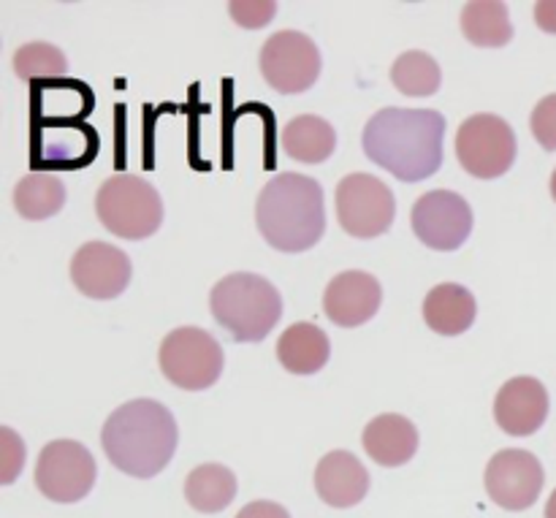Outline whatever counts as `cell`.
I'll return each mask as SVG.
<instances>
[{
	"instance_id": "cell-1",
	"label": "cell",
	"mask_w": 556,
	"mask_h": 518,
	"mask_svg": "<svg viewBox=\"0 0 556 518\" xmlns=\"http://www.w3.org/2000/svg\"><path fill=\"white\" fill-rule=\"evenodd\" d=\"M445 117L434 109H380L364 125V155L400 182H424L443 166Z\"/></svg>"
},
{
	"instance_id": "cell-2",
	"label": "cell",
	"mask_w": 556,
	"mask_h": 518,
	"mask_svg": "<svg viewBox=\"0 0 556 518\" xmlns=\"http://www.w3.org/2000/svg\"><path fill=\"white\" fill-rule=\"evenodd\" d=\"M177 421L155 400H134L112 413L103 424L101 445L106 459L130 478H155L177 451Z\"/></svg>"
},
{
	"instance_id": "cell-3",
	"label": "cell",
	"mask_w": 556,
	"mask_h": 518,
	"mask_svg": "<svg viewBox=\"0 0 556 518\" xmlns=\"http://www.w3.org/2000/svg\"><path fill=\"white\" fill-rule=\"evenodd\" d=\"M255 226L280 253H304L326 233L324 188L304 174H277L255 201Z\"/></svg>"
},
{
	"instance_id": "cell-4",
	"label": "cell",
	"mask_w": 556,
	"mask_h": 518,
	"mask_svg": "<svg viewBox=\"0 0 556 518\" xmlns=\"http://www.w3.org/2000/svg\"><path fill=\"white\" fill-rule=\"evenodd\" d=\"M210 309L231 340L261 342L282 318V299L266 277L233 271L212 288Z\"/></svg>"
},
{
	"instance_id": "cell-5",
	"label": "cell",
	"mask_w": 556,
	"mask_h": 518,
	"mask_svg": "<svg viewBox=\"0 0 556 518\" xmlns=\"http://www.w3.org/2000/svg\"><path fill=\"white\" fill-rule=\"evenodd\" d=\"M96 215L114 237L141 242L161 228L163 201L147 179L136 174H114L98 188Z\"/></svg>"
},
{
	"instance_id": "cell-6",
	"label": "cell",
	"mask_w": 556,
	"mask_h": 518,
	"mask_svg": "<svg viewBox=\"0 0 556 518\" xmlns=\"http://www.w3.org/2000/svg\"><path fill=\"white\" fill-rule=\"evenodd\" d=\"M157 364L168 383L177 389L204 391L223 375V348L210 331L182 326L166 334Z\"/></svg>"
},
{
	"instance_id": "cell-7",
	"label": "cell",
	"mask_w": 556,
	"mask_h": 518,
	"mask_svg": "<svg viewBox=\"0 0 556 518\" xmlns=\"http://www.w3.org/2000/svg\"><path fill=\"white\" fill-rule=\"evenodd\" d=\"M516 150L514 128L497 114H472L456 134V157L478 179H497L510 172Z\"/></svg>"
},
{
	"instance_id": "cell-8",
	"label": "cell",
	"mask_w": 556,
	"mask_h": 518,
	"mask_svg": "<svg viewBox=\"0 0 556 518\" xmlns=\"http://www.w3.org/2000/svg\"><path fill=\"white\" fill-rule=\"evenodd\" d=\"M337 217L342 231L356 239H375L391 228L396 199L383 179L372 174H348L337 185Z\"/></svg>"
},
{
	"instance_id": "cell-9",
	"label": "cell",
	"mask_w": 556,
	"mask_h": 518,
	"mask_svg": "<svg viewBox=\"0 0 556 518\" xmlns=\"http://www.w3.org/2000/svg\"><path fill=\"white\" fill-rule=\"evenodd\" d=\"M98 467L90 451L76 440H52L36 462V487L52 503H79L96 487Z\"/></svg>"
},
{
	"instance_id": "cell-10",
	"label": "cell",
	"mask_w": 556,
	"mask_h": 518,
	"mask_svg": "<svg viewBox=\"0 0 556 518\" xmlns=\"http://www.w3.org/2000/svg\"><path fill=\"white\" fill-rule=\"evenodd\" d=\"M320 65L324 60L315 41L299 30L275 33L261 49V74L282 96L307 92L318 81Z\"/></svg>"
},
{
	"instance_id": "cell-11",
	"label": "cell",
	"mask_w": 556,
	"mask_h": 518,
	"mask_svg": "<svg viewBox=\"0 0 556 518\" xmlns=\"http://www.w3.org/2000/svg\"><path fill=\"white\" fill-rule=\"evenodd\" d=\"M410 226L427 248L451 253L470 237L472 210L454 190H429L413 204Z\"/></svg>"
},
{
	"instance_id": "cell-12",
	"label": "cell",
	"mask_w": 556,
	"mask_h": 518,
	"mask_svg": "<svg viewBox=\"0 0 556 518\" xmlns=\"http://www.w3.org/2000/svg\"><path fill=\"white\" fill-rule=\"evenodd\" d=\"M486 492L500 508L527 510L538 503L546 483V472L535 454L521 448L500 451L486 467Z\"/></svg>"
},
{
	"instance_id": "cell-13",
	"label": "cell",
	"mask_w": 556,
	"mask_h": 518,
	"mask_svg": "<svg viewBox=\"0 0 556 518\" xmlns=\"http://www.w3.org/2000/svg\"><path fill=\"white\" fill-rule=\"evenodd\" d=\"M130 258L119 248L106 242H87L71 261V280L90 299H117L128 288Z\"/></svg>"
},
{
	"instance_id": "cell-14",
	"label": "cell",
	"mask_w": 556,
	"mask_h": 518,
	"mask_svg": "<svg viewBox=\"0 0 556 518\" xmlns=\"http://www.w3.org/2000/svg\"><path fill=\"white\" fill-rule=\"evenodd\" d=\"M548 418V391L538 378H510L494 396V421L510 438H530Z\"/></svg>"
},
{
	"instance_id": "cell-15",
	"label": "cell",
	"mask_w": 556,
	"mask_h": 518,
	"mask_svg": "<svg viewBox=\"0 0 556 518\" xmlns=\"http://www.w3.org/2000/svg\"><path fill=\"white\" fill-rule=\"evenodd\" d=\"M380 302H383V288H380L378 277H372L369 271L351 269L337 275L326 286L324 313L331 324L342 326V329H356L375 318Z\"/></svg>"
},
{
	"instance_id": "cell-16",
	"label": "cell",
	"mask_w": 556,
	"mask_h": 518,
	"mask_svg": "<svg viewBox=\"0 0 556 518\" xmlns=\"http://www.w3.org/2000/svg\"><path fill=\"white\" fill-rule=\"evenodd\" d=\"M315 492L331 508H353L369 492L367 467L351 451H331L315 467Z\"/></svg>"
},
{
	"instance_id": "cell-17",
	"label": "cell",
	"mask_w": 556,
	"mask_h": 518,
	"mask_svg": "<svg viewBox=\"0 0 556 518\" xmlns=\"http://www.w3.org/2000/svg\"><path fill=\"white\" fill-rule=\"evenodd\" d=\"M362 443L369 459L378 462L380 467H402L416 456L418 429L413 427L410 418L383 413L364 427Z\"/></svg>"
},
{
	"instance_id": "cell-18",
	"label": "cell",
	"mask_w": 556,
	"mask_h": 518,
	"mask_svg": "<svg viewBox=\"0 0 556 518\" xmlns=\"http://www.w3.org/2000/svg\"><path fill=\"white\" fill-rule=\"evenodd\" d=\"M478 304L476 296L465 286L443 282L432 288L424 299V320L432 331L443 337H459L476 324Z\"/></svg>"
},
{
	"instance_id": "cell-19",
	"label": "cell",
	"mask_w": 556,
	"mask_h": 518,
	"mask_svg": "<svg viewBox=\"0 0 556 518\" xmlns=\"http://www.w3.org/2000/svg\"><path fill=\"white\" fill-rule=\"evenodd\" d=\"M331 356L329 337L315 324H293L277 342V358L291 375H315Z\"/></svg>"
},
{
	"instance_id": "cell-20",
	"label": "cell",
	"mask_w": 556,
	"mask_h": 518,
	"mask_svg": "<svg viewBox=\"0 0 556 518\" xmlns=\"http://www.w3.org/2000/svg\"><path fill=\"white\" fill-rule=\"evenodd\" d=\"M96 134L81 125H60V128H43L36 134V152L33 163L47 166H81L96 155Z\"/></svg>"
},
{
	"instance_id": "cell-21",
	"label": "cell",
	"mask_w": 556,
	"mask_h": 518,
	"mask_svg": "<svg viewBox=\"0 0 556 518\" xmlns=\"http://www.w3.org/2000/svg\"><path fill=\"white\" fill-rule=\"evenodd\" d=\"M337 147V134L331 123L318 114H299L282 130V150L299 163L329 161Z\"/></svg>"
},
{
	"instance_id": "cell-22",
	"label": "cell",
	"mask_w": 556,
	"mask_h": 518,
	"mask_svg": "<svg viewBox=\"0 0 556 518\" xmlns=\"http://www.w3.org/2000/svg\"><path fill=\"white\" fill-rule=\"evenodd\" d=\"M462 33L476 47H505L514 38L508 5L500 3V0H472L462 9Z\"/></svg>"
},
{
	"instance_id": "cell-23",
	"label": "cell",
	"mask_w": 556,
	"mask_h": 518,
	"mask_svg": "<svg viewBox=\"0 0 556 518\" xmlns=\"http://www.w3.org/2000/svg\"><path fill=\"white\" fill-rule=\"evenodd\" d=\"M237 497V478L223 465H201L185 481V500L199 514H220Z\"/></svg>"
},
{
	"instance_id": "cell-24",
	"label": "cell",
	"mask_w": 556,
	"mask_h": 518,
	"mask_svg": "<svg viewBox=\"0 0 556 518\" xmlns=\"http://www.w3.org/2000/svg\"><path fill=\"white\" fill-rule=\"evenodd\" d=\"M63 179L47 172H33L14 188V206L25 220H47L65 206Z\"/></svg>"
},
{
	"instance_id": "cell-25",
	"label": "cell",
	"mask_w": 556,
	"mask_h": 518,
	"mask_svg": "<svg viewBox=\"0 0 556 518\" xmlns=\"http://www.w3.org/2000/svg\"><path fill=\"white\" fill-rule=\"evenodd\" d=\"M391 81H394V87L402 96L429 98L440 90L443 74H440V65L432 54L410 49V52H402L394 60V65H391Z\"/></svg>"
},
{
	"instance_id": "cell-26",
	"label": "cell",
	"mask_w": 556,
	"mask_h": 518,
	"mask_svg": "<svg viewBox=\"0 0 556 518\" xmlns=\"http://www.w3.org/2000/svg\"><path fill=\"white\" fill-rule=\"evenodd\" d=\"M14 74L25 81L63 79L68 74V60L52 43L33 41L14 52Z\"/></svg>"
},
{
	"instance_id": "cell-27",
	"label": "cell",
	"mask_w": 556,
	"mask_h": 518,
	"mask_svg": "<svg viewBox=\"0 0 556 518\" xmlns=\"http://www.w3.org/2000/svg\"><path fill=\"white\" fill-rule=\"evenodd\" d=\"M33 103H36V117H58L68 123V119H76L85 112H90L92 98L79 81H65V85H49L36 90Z\"/></svg>"
},
{
	"instance_id": "cell-28",
	"label": "cell",
	"mask_w": 556,
	"mask_h": 518,
	"mask_svg": "<svg viewBox=\"0 0 556 518\" xmlns=\"http://www.w3.org/2000/svg\"><path fill=\"white\" fill-rule=\"evenodd\" d=\"M530 128L532 136L538 139V144L543 150L554 152L556 150V92L546 96L543 101H538L535 112H532L530 119Z\"/></svg>"
},
{
	"instance_id": "cell-29",
	"label": "cell",
	"mask_w": 556,
	"mask_h": 518,
	"mask_svg": "<svg viewBox=\"0 0 556 518\" xmlns=\"http://www.w3.org/2000/svg\"><path fill=\"white\" fill-rule=\"evenodd\" d=\"M275 11L277 5L271 3V0H233V3H228L231 20L237 22V25L250 27V30H253V27L269 25Z\"/></svg>"
},
{
	"instance_id": "cell-30",
	"label": "cell",
	"mask_w": 556,
	"mask_h": 518,
	"mask_svg": "<svg viewBox=\"0 0 556 518\" xmlns=\"http://www.w3.org/2000/svg\"><path fill=\"white\" fill-rule=\"evenodd\" d=\"M0 440H3V462H0V483L9 487V483L16 481L22 465H25V443L14 434L11 427H0Z\"/></svg>"
},
{
	"instance_id": "cell-31",
	"label": "cell",
	"mask_w": 556,
	"mask_h": 518,
	"mask_svg": "<svg viewBox=\"0 0 556 518\" xmlns=\"http://www.w3.org/2000/svg\"><path fill=\"white\" fill-rule=\"evenodd\" d=\"M237 518H291V514H288L282 505L266 503V500H261V503L244 505V508L239 510Z\"/></svg>"
},
{
	"instance_id": "cell-32",
	"label": "cell",
	"mask_w": 556,
	"mask_h": 518,
	"mask_svg": "<svg viewBox=\"0 0 556 518\" xmlns=\"http://www.w3.org/2000/svg\"><path fill=\"white\" fill-rule=\"evenodd\" d=\"M535 22L541 30L556 33V0H541V3H535Z\"/></svg>"
},
{
	"instance_id": "cell-33",
	"label": "cell",
	"mask_w": 556,
	"mask_h": 518,
	"mask_svg": "<svg viewBox=\"0 0 556 518\" xmlns=\"http://www.w3.org/2000/svg\"><path fill=\"white\" fill-rule=\"evenodd\" d=\"M546 518H556V489H554L552 497H548V505H546Z\"/></svg>"
},
{
	"instance_id": "cell-34",
	"label": "cell",
	"mask_w": 556,
	"mask_h": 518,
	"mask_svg": "<svg viewBox=\"0 0 556 518\" xmlns=\"http://www.w3.org/2000/svg\"><path fill=\"white\" fill-rule=\"evenodd\" d=\"M552 195H554V201H556V168H554V174H552Z\"/></svg>"
}]
</instances>
